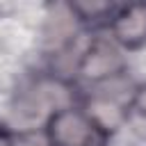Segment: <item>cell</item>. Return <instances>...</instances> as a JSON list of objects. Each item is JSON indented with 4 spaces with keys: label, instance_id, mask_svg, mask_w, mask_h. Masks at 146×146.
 Masks as SVG:
<instances>
[{
    "label": "cell",
    "instance_id": "cell-1",
    "mask_svg": "<svg viewBox=\"0 0 146 146\" xmlns=\"http://www.w3.org/2000/svg\"><path fill=\"white\" fill-rule=\"evenodd\" d=\"M48 135L52 146H105L110 130L89 112L78 107H62L48 119Z\"/></svg>",
    "mask_w": 146,
    "mask_h": 146
},
{
    "label": "cell",
    "instance_id": "cell-2",
    "mask_svg": "<svg viewBox=\"0 0 146 146\" xmlns=\"http://www.w3.org/2000/svg\"><path fill=\"white\" fill-rule=\"evenodd\" d=\"M123 68H125V59L121 50L112 41L100 36H96L87 46V50L80 55V62H78V73L91 84L112 82L123 73Z\"/></svg>",
    "mask_w": 146,
    "mask_h": 146
},
{
    "label": "cell",
    "instance_id": "cell-3",
    "mask_svg": "<svg viewBox=\"0 0 146 146\" xmlns=\"http://www.w3.org/2000/svg\"><path fill=\"white\" fill-rule=\"evenodd\" d=\"M110 25L116 43L125 48H139L141 43H146V5L119 7Z\"/></svg>",
    "mask_w": 146,
    "mask_h": 146
},
{
    "label": "cell",
    "instance_id": "cell-4",
    "mask_svg": "<svg viewBox=\"0 0 146 146\" xmlns=\"http://www.w3.org/2000/svg\"><path fill=\"white\" fill-rule=\"evenodd\" d=\"M68 9H71V14H75L80 21H84V23H91V25H96V23H112V16L116 14V5H112V2H71L68 5Z\"/></svg>",
    "mask_w": 146,
    "mask_h": 146
},
{
    "label": "cell",
    "instance_id": "cell-5",
    "mask_svg": "<svg viewBox=\"0 0 146 146\" xmlns=\"http://www.w3.org/2000/svg\"><path fill=\"white\" fill-rule=\"evenodd\" d=\"M11 146H52V139L48 130L30 128V130H21L11 135Z\"/></svg>",
    "mask_w": 146,
    "mask_h": 146
},
{
    "label": "cell",
    "instance_id": "cell-6",
    "mask_svg": "<svg viewBox=\"0 0 146 146\" xmlns=\"http://www.w3.org/2000/svg\"><path fill=\"white\" fill-rule=\"evenodd\" d=\"M128 105L135 110V114H139V116H144V119H146V82H144V84H139V87L132 91V96H130Z\"/></svg>",
    "mask_w": 146,
    "mask_h": 146
},
{
    "label": "cell",
    "instance_id": "cell-7",
    "mask_svg": "<svg viewBox=\"0 0 146 146\" xmlns=\"http://www.w3.org/2000/svg\"><path fill=\"white\" fill-rule=\"evenodd\" d=\"M0 146H11V135L0 130Z\"/></svg>",
    "mask_w": 146,
    "mask_h": 146
}]
</instances>
